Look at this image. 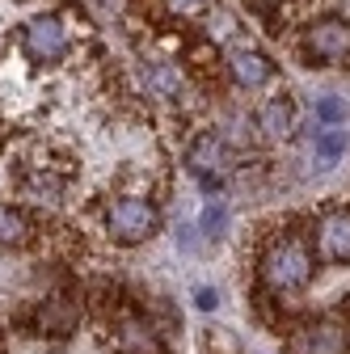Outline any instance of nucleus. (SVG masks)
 Returning <instances> with one entry per match:
<instances>
[{"label": "nucleus", "mask_w": 350, "mask_h": 354, "mask_svg": "<svg viewBox=\"0 0 350 354\" xmlns=\"http://www.w3.org/2000/svg\"><path fill=\"white\" fill-rule=\"evenodd\" d=\"M257 127H261L266 140L287 136V131H291V102L287 97H270L266 106H261V114H257Z\"/></svg>", "instance_id": "1a4fd4ad"}, {"label": "nucleus", "mask_w": 350, "mask_h": 354, "mask_svg": "<svg viewBox=\"0 0 350 354\" xmlns=\"http://www.w3.org/2000/svg\"><path fill=\"white\" fill-rule=\"evenodd\" d=\"M106 228L118 245H140L160 228V215L148 198H114L106 211Z\"/></svg>", "instance_id": "f03ea898"}, {"label": "nucleus", "mask_w": 350, "mask_h": 354, "mask_svg": "<svg viewBox=\"0 0 350 354\" xmlns=\"http://www.w3.org/2000/svg\"><path fill=\"white\" fill-rule=\"evenodd\" d=\"M118 329H122L118 337H122L127 350H136V354H160V346H156V337H152V329H148L144 321H131V317H127Z\"/></svg>", "instance_id": "f8f14e48"}, {"label": "nucleus", "mask_w": 350, "mask_h": 354, "mask_svg": "<svg viewBox=\"0 0 350 354\" xmlns=\"http://www.w3.org/2000/svg\"><path fill=\"white\" fill-rule=\"evenodd\" d=\"M317 249L325 261H350V211H329L321 219Z\"/></svg>", "instance_id": "20e7f679"}, {"label": "nucleus", "mask_w": 350, "mask_h": 354, "mask_svg": "<svg viewBox=\"0 0 350 354\" xmlns=\"http://www.w3.org/2000/svg\"><path fill=\"white\" fill-rule=\"evenodd\" d=\"M207 5V0H173V9H182V13H199Z\"/></svg>", "instance_id": "6ab92c4d"}, {"label": "nucleus", "mask_w": 350, "mask_h": 354, "mask_svg": "<svg viewBox=\"0 0 350 354\" xmlns=\"http://www.w3.org/2000/svg\"><path fill=\"white\" fill-rule=\"evenodd\" d=\"M211 350H220V354H237V342L228 333H211Z\"/></svg>", "instance_id": "a211bd4d"}, {"label": "nucleus", "mask_w": 350, "mask_h": 354, "mask_svg": "<svg viewBox=\"0 0 350 354\" xmlns=\"http://www.w3.org/2000/svg\"><path fill=\"white\" fill-rule=\"evenodd\" d=\"M21 42H26V55L34 64H59L68 55V34H64L59 17H34L26 26Z\"/></svg>", "instance_id": "7ed1b4c3"}, {"label": "nucleus", "mask_w": 350, "mask_h": 354, "mask_svg": "<svg viewBox=\"0 0 350 354\" xmlns=\"http://www.w3.org/2000/svg\"><path fill=\"white\" fill-rule=\"evenodd\" d=\"M76 325H80V308L72 299H47L38 308V329L51 337H68L76 333Z\"/></svg>", "instance_id": "6e6552de"}, {"label": "nucleus", "mask_w": 350, "mask_h": 354, "mask_svg": "<svg viewBox=\"0 0 350 354\" xmlns=\"http://www.w3.org/2000/svg\"><path fill=\"white\" fill-rule=\"evenodd\" d=\"M308 354H350V337H346V329L342 325H317L313 333H308Z\"/></svg>", "instance_id": "9d476101"}, {"label": "nucleus", "mask_w": 350, "mask_h": 354, "mask_svg": "<svg viewBox=\"0 0 350 354\" xmlns=\"http://www.w3.org/2000/svg\"><path fill=\"white\" fill-rule=\"evenodd\" d=\"M308 55L321 59V64L350 55V26L346 21H317L313 34H308Z\"/></svg>", "instance_id": "39448f33"}, {"label": "nucleus", "mask_w": 350, "mask_h": 354, "mask_svg": "<svg viewBox=\"0 0 350 354\" xmlns=\"http://www.w3.org/2000/svg\"><path fill=\"white\" fill-rule=\"evenodd\" d=\"M228 68H232L237 84H245V88H257V84H266L275 76V64L261 55V51H253V47H237L228 55Z\"/></svg>", "instance_id": "0eeeda50"}, {"label": "nucleus", "mask_w": 350, "mask_h": 354, "mask_svg": "<svg viewBox=\"0 0 350 354\" xmlns=\"http://www.w3.org/2000/svg\"><path fill=\"white\" fill-rule=\"evenodd\" d=\"M148 84L156 88L160 97H173L182 88V80H178V72H173L169 64H156V68H148Z\"/></svg>", "instance_id": "4468645a"}, {"label": "nucleus", "mask_w": 350, "mask_h": 354, "mask_svg": "<svg viewBox=\"0 0 350 354\" xmlns=\"http://www.w3.org/2000/svg\"><path fill=\"white\" fill-rule=\"evenodd\" d=\"M194 304L203 308V313H211V308H215V304H220V295H215L211 287H199V291H194Z\"/></svg>", "instance_id": "f3484780"}, {"label": "nucleus", "mask_w": 350, "mask_h": 354, "mask_svg": "<svg viewBox=\"0 0 350 354\" xmlns=\"http://www.w3.org/2000/svg\"><path fill=\"white\" fill-rule=\"evenodd\" d=\"M224 228H228V207L224 203H207V211H203V236H224Z\"/></svg>", "instance_id": "2eb2a0df"}, {"label": "nucleus", "mask_w": 350, "mask_h": 354, "mask_svg": "<svg viewBox=\"0 0 350 354\" xmlns=\"http://www.w3.org/2000/svg\"><path fill=\"white\" fill-rule=\"evenodd\" d=\"M342 152H346V136L342 131H325V136H317V169H333L338 160H342Z\"/></svg>", "instance_id": "ddd939ff"}, {"label": "nucleus", "mask_w": 350, "mask_h": 354, "mask_svg": "<svg viewBox=\"0 0 350 354\" xmlns=\"http://www.w3.org/2000/svg\"><path fill=\"white\" fill-rule=\"evenodd\" d=\"M228 148H224V140H215V136H203L194 148H190V169L203 177V182L211 186L220 173H228Z\"/></svg>", "instance_id": "423d86ee"}, {"label": "nucleus", "mask_w": 350, "mask_h": 354, "mask_svg": "<svg viewBox=\"0 0 350 354\" xmlns=\"http://www.w3.org/2000/svg\"><path fill=\"white\" fill-rule=\"evenodd\" d=\"M30 241V219L9 207V203H0V245H26Z\"/></svg>", "instance_id": "9b49d317"}, {"label": "nucleus", "mask_w": 350, "mask_h": 354, "mask_svg": "<svg viewBox=\"0 0 350 354\" xmlns=\"http://www.w3.org/2000/svg\"><path fill=\"white\" fill-rule=\"evenodd\" d=\"M317 270V257L308 249V241H300V236H283L270 245V253L261 257V279H266L275 291H300V287H308Z\"/></svg>", "instance_id": "f257e3e1"}, {"label": "nucleus", "mask_w": 350, "mask_h": 354, "mask_svg": "<svg viewBox=\"0 0 350 354\" xmlns=\"http://www.w3.org/2000/svg\"><path fill=\"white\" fill-rule=\"evenodd\" d=\"M346 114H350V106H346L342 97H321V102H317V118H321V122H329V127H333V122H342Z\"/></svg>", "instance_id": "dca6fc26"}]
</instances>
